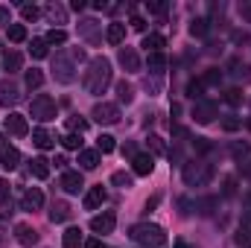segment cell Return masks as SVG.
Wrapping results in <instances>:
<instances>
[{"label":"cell","instance_id":"7bdbcfd3","mask_svg":"<svg viewBox=\"0 0 251 248\" xmlns=\"http://www.w3.org/2000/svg\"><path fill=\"white\" fill-rule=\"evenodd\" d=\"M193 149H196L199 155H207V152H213V143H210L207 137H196V140H193Z\"/></svg>","mask_w":251,"mask_h":248},{"label":"cell","instance_id":"d4e9b609","mask_svg":"<svg viewBox=\"0 0 251 248\" xmlns=\"http://www.w3.org/2000/svg\"><path fill=\"white\" fill-rule=\"evenodd\" d=\"M62 246H64V248H79V246H85V240H82V231H79V228H67V231H64V237H62Z\"/></svg>","mask_w":251,"mask_h":248},{"label":"cell","instance_id":"74e56055","mask_svg":"<svg viewBox=\"0 0 251 248\" xmlns=\"http://www.w3.org/2000/svg\"><path fill=\"white\" fill-rule=\"evenodd\" d=\"M79 32L88 38V41H97V21L94 18H88V21H82V26H79Z\"/></svg>","mask_w":251,"mask_h":248},{"label":"cell","instance_id":"f5cc1de1","mask_svg":"<svg viewBox=\"0 0 251 248\" xmlns=\"http://www.w3.org/2000/svg\"><path fill=\"white\" fill-rule=\"evenodd\" d=\"M131 26H134V29H140V32H143V29H146V21H143V18H137V15H134V18H131Z\"/></svg>","mask_w":251,"mask_h":248},{"label":"cell","instance_id":"b9f144b4","mask_svg":"<svg viewBox=\"0 0 251 248\" xmlns=\"http://www.w3.org/2000/svg\"><path fill=\"white\" fill-rule=\"evenodd\" d=\"M111 184H117V187H123V190H128V187H131V175H128V173H123V170H117V173L111 175Z\"/></svg>","mask_w":251,"mask_h":248},{"label":"cell","instance_id":"6da1fadb","mask_svg":"<svg viewBox=\"0 0 251 248\" xmlns=\"http://www.w3.org/2000/svg\"><path fill=\"white\" fill-rule=\"evenodd\" d=\"M108 85H111V62H108L105 56L91 59V62H88V70H85V76H82V88H85L88 94L100 97V94H105Z\"/></svg>","mask_w":251,"mask_h":248},{"label":"cell","instance_id":"484cf974","mask_svg":"<svg viewBox=\"0 0 251 248\" xmlns=\"http://www.w3.org/2000/svg\"><path fill=\"white\" fill-rule=\"evenodd\" d=\"M207 29H210V21H207V18H193V21H190V35H193V38H204Z\"/></svg>","mask_w":251,"mask_h":248},{"label":"cell","instance_id":"d590c367","mask_svg":"<svg viewBox=\"0 0 251 248\" xmlns=\"http://www.w3.org/2000/svg\"><path fill=\"white\" fill-rule=\"evenodd\" d=\"M117 97H120V102H126V105L134 99V88H131L126 79H123V82H117Z\"/></svg>","mask_w":251,"mask_h":248},{"label":"cell","instance_id":"30bf717a","mask_svg":"<svg viewBox=\"0 0 251 248\" xmlns=\"http://www.w3.org/2000/svg\"><path fill=\"white\" fill-rule=\"evenodd\" d=\"M15 240H18L21 246H35V243H38V231H35L32 225H26V222H18V225H15Z\"/></svg>","mask_w":251,"mask_h":248},{"label":"cell","instance_id":"7c38bea8","mask_svg":"<svg viewBox=\"0 0 251 248\" xmlns=\"http://www.w3.org/2000/svg\"><path fill=\"white\" fill-rule=\"evenodd\" d=\"M6 131L15 134V137L29 134V123H26V117H24V114H9V117H6Z\"/></svg>","mask_w":251,"mask_h":248},{"label":"cell","instance_id":"3957f363","mask_svg":"<svg viewBox=\"0 0 251 248\" xmlns=\"http://www.w3.org/2000/svg\"><path fill=\"white\" fill-rule=\"evenodd\" d=\"M181 175H184V184L187 187H204L213 178V167L204 164V161H187L184 170H181Z\"/></svg>","mask_w":251,"mask_h":248},{"label":"cell","instance_id":"cb8c5ba5","mask_svg":"<svg viewBox=\"0 0 251 248\" xmlns=\"http://www.w3.org/2000/svg\"><path fill=\"white\" fill-rule=\"evenodd\" d=\"M67 219H70L67 201H53V204H50V222H67Z\"/></svg>","mask_w":251,"mask_h":248},{"label":"cell","instance_id":"f35d334b","mask_svg":"<svg viewBox=\"0 0 251 248\" xmlns=\"http://www.w3.org/2000/svg\"><path fill=\"white\" fill-rule=\"evenodd\" d=\"M225 102L234 105V108L243 105V91H240V88H228V91H225Z\"/></svg>","mask_w":251,"mask_h":248},{"label":"cell","instance_id":"ee69618b","mask_svg":"<svg viewBox=\"0 0 251 248\" xmlns=\"http://www.w3.org/2000/svg\"><path fill=\"white\" fill-rule=\"evenodd\" d=\"M219 82H222V70H216V67H210L201 79V85H219Z\"/></svg>","mask_w":251,"mask_h":248},{"label":"cell","instance_id":"836d02e7","mask_svg":"<svg viewBox=\"0 0 251 248\" xmlns=\"http://www.w3.org/2000/svg\"><path fill=\"white\" fill-rule=\"evenodd\" d=\"M114 146H117V143H114V137H111V134H100V137H97V152H100V155L114 152Z\"/></svg>","mask_w":251,"mask_h":248},{"label":"cell","instance_id":"be15d7a7","mask_svg":"<svg viewBox=\"0 0 251 248\" xmlns=\"http://www.w3.org/2000/svg\"><path fill=\"white\" fill-rule=\"evenodd\" d=\"M249 128H251V120H249Z\"/></svg>","mask_w":251,"mask_h":248},{"label":"cell","instance_id":"f907efd6","mask_svg":"<svg viewBox=\"0 0 251 248\" xmlns=\"http://www.w3.org/2000/svg\"><path fill=\"white\" fill-rule=\"evenodd\" d=\"M167 3H149V12H155V15H167Z\"/></svg>","mask_w":251,"mask_h":248},{"label":"cell","instance_id":"6125c7cd","mask_svg":"<svg viewBox=\"0 0 251 248\" xmlns=\"http://www.w3.org/2000/svg\"><path fill=\"white\" fill-rule=\"evenodd\" d=\"M3 149H6V137L0 134V152H3Z\"/></svg>","mask_w":251,"mask_h":248},{"label":"cell","instance_id":"e575fe53","mask_svg":"<svg viewBox=\"0 0 251 248\" xmlns=\"http://www.w3.org/2000/svg\"><path fill=\"white\" fill-rule=\"evenodd\" d=\"M29 53H32V59H47V41L44 38H32V47H29Z\"/></svg>","mask_w":251,"mask_h":248},{"label":"cell","instance_id":"11a10c76","mask_svg":"<svg viewBox=\"0 0 251 248\" xmlns=\"http://www.w3.org/2000/svg\"><path fill=\"white\" fill-rule=\"evenodd\" d=\"M0 24L9 26V9H6V6H0Z\"/></svg>","mask_w":251,"mask_h":248},{"label":"cell","instance_id":"d6986e66","mask_svg":"<svg viewBox=\"0 0 251 248\" xmlns=\"http://www.w3.org/2000/svg\"><path fill=\"white\" fill-rule=\"evenodd\" d=\"M32 143H35L38 149H53V146H56V137H53L47 128H35V131H32Z\"/></svg>","mask_w":251,"mask_h":248},{"label":"cell","instance_id":"f1b7e54d","mask_svg":"<svg viewBox=\"0 0 251 248\" xmlns=\"http://www.w3.org/2000/svg\"><path fill=\"white\" fill-rule=\"evenodd\" d=\"M24 82H26V88H29V91H38V88L44 85V73L32 67V70H26V76H24Z\"/></svg>","mask_w":251,"mask_h":248},{"label":"cell","instance_id":"94428289","mask_svg":"<svg viewBox=\"0 0 251 248\" xmlns=\"http://www.w3.org/2000/svg\"><path fill=\"white\" fill-rule=\"evenodd\" d=\"M240 12H243V15H246V18L251 21V6H240Z\"/></svg>","mask_w":251,"mask_h":248},{"label":"cell","instance_id":"4dcf8cb0","mask_svg":"<svg viewBox=\"0 0 251 248\" xmlns=\"http://www.w3.org/2000/svg\"><path fill=\"white\" fill-rule=\"evenodd\" d=\"M44 12H47V18H50L53 24H64V21H67V12H64V6H59V3H50Z\"/></svg>","mask_w":251,"mask_h":248},{"label":"cell","instance_id":"ac0fdd59","mask_svg":"<svg viewBox=\"0 0 251 248\" xmlns=\"http://www.w3.org/2000/svg\"><path fill=\"white\" fill-rule=\"evenodd\" d=\"M143 47H146V53H161V47H167V38L161 32H149V35H143Z\"/></svg>","mask_w":251,"mask_h":248},{"label":"cell","instance_id":"d6a6232c","mask_svg":"<svg viewBox=\"0 0 251 248\" xmlns=\"http://www.w3.org/2000/svg\"><path fill=\"white\" fill-rule=\"evenodd\" d=\"M9 41H12V44L26 41V26H24V24H9Z\"/></svg>","mask_w":251,"mask_h":248},{"label":"cell","instance_id":"1f68e13d","mask_svg":"<svg viewBox=\"0 0 251 248\" xmlns=\"http://www.w3.org/2000/svg\"><path fill=\"white\" fill-rule=\"evenodd\" d=\"M44 41H47V47L53 44V47H62V44H67V32L64 29H50L47 35H44Z\"/></svg>","mask_w":251,"mask_h":248},{"label":"cell","instance_id":"5b68a950","mask_svg":"<svg viewBox=\"0 0 251 248\" xmlns=\"http://www.w3.org/2000/svg\"><path fill=\"white\" fill-rule=\"evenodd\" d=\"M29 111H32V117H35V120H41V123H47V120H56V114H59V108H56V99H53V97H47V94H38V97L32 99Z\"/></svg>","mask_w":251,"mask_h":248},{"label":"cell","instance_id":"60d3db41","mask_svg":"<svg viewBox=\"0 0 251 248\" xmlns=\"http://www.w3.org/2000/svg\"><path fill=\"white\" fill-rule=\"evenodd\" d=\"M201 91H204V85H201V79H193V82L187 85V97H190V99H196V102L201 99Z\"/></svg>","mask_w":251,"mask_h":248},{"label":"cell","instance_id":"9f6ffc18","mask_svg":"<svg viewBox=\"0 0 251 248\" xmlns=\"http://www.w3.org/2000/svg\"><path fill=\"white\" fill-rule=\"evenodd\" d=\"M70 9H73V12H82V9H85V0H73Z\"/></svg>","mask_w":251,"mask_h":248},{"label":"cell","instance_id":"44dd1931","mask_svg":"<svg viewBox=\"0 0 251 248\" xmlns=\"http://www.w3.org/2000/svg\"><path fill=\"white\" fill-rule=\"evenodd\" d=\"M79 164H82V170H97L100 167V152L97 149H82L79 152Z\"/></svg>","mask_w":251,"mask_h":248},{"label":"cell","instance_id":"f546056e","mask_svg":"<svg viewBox=\"0 0 251 248\" xmlns=\"http://www.w3.org/2000/svg\"><path fill=\"white\" fill-rule=\"evenodd\" d=\"M21 64H24V59H21V53H15V50H9V53L3 56V67H6L9 73H18Z\"/></svg>","mask_w":251,"mask_h":248},{"label":"cell","instance_id":"e0dca14e","mask_svg":"<svg viewBox=\"0 0 251 248\" xmlns=\"http://www.w3.org/2000/svg\"><path fill=\"white\" fill-rule=\"evenodd\" d=\"M18 164H21V152H18L15 146H6V149L0 152V167H3V170H15Z\"/></svg>","mask_w":251,"mask_h":248},{"label":"cell","instance_id":"c3c4849f","mask_svg":"<svg viewBox=\"0 0 251 248\" xmlns=\"http://www.w3.org/2000/svg\"><path fill=\"white\" fill-rule=\"evenodd\" d=\"M234 193H237V178L228 175V178L222 181V196H234Z\"/></svg>","mask_w":251,"mask_h":248},{"label":"cell","instance_id":"9a60e30c","mask_svg":"<svg viewBox=\"0 0 251 248\" xmlns=\"http://www.w3.org/2000/svg\"><path fill=\"white\" fill-rule=\"evenodd\" d=\"M131 170H134V175H152L155 158H152V155H134V158H131Z\"/></svg>","mask_w":251,"mask_h":248},{"label":"cell","instance_id":"83f0119b","mask_svg":"<svg viewBox=\"0 0 251 248\" xmlns=\"http://www.w3.org/2000/svg\"><path fill=\"white\" fill-rule=\"evenodd\" d=\"M249 155H251V146L246 140H234V143H231V158H234V161H246Z\"/></svg>","mask_w":251,"mask_h":248},{"label":"cell","instance_id":"8992f818","mask_svg":"<svg viewBox=\"0 0 251 248\" xmlns=\"http://www.w3.org/2000/svg\"><path fill=\"white\" fill-rule=\"evenodd\" d=\"M91 117L100 125H114L120 120V105H114V102H97L94 111H91Z\"/></svg>","mask_w":251,"mask_h":248},{"label":"cell","instance_id":"8fae6325","mask_svg":"<svg viewBox=\"0 0 251 248\" xmlns=\"http://www.w3.org/2000/svg\"><path fill=\"white\" fill-rule=\"evenodd\" d=\"M117 59H120V64H123L128 73H137V70H140V56H137L134 47H120Z\"/></svg>","mask_w":251,"mask_h":248},{"label":"cell","instance_id":"8d00e7d4","mask_svg":"<svg viewBox=\"0 0 251 248\" xmlns=\"http://www.w3.org/2000/svg\"><path fill=\"white\" fill-rule=\"evenodd\" d=\"M62 146L70 149V152H76V149L82 152V134H70V131H67V134L62 137Z\"/></svg>","mask_w":251,"mask_h":248},{"label":"cell","instance_id":"7a4b0ae2","mask_svg":"<svg viewBox=\"0 0 251 248\" xmlns=\"http://www.w3.org/2000/svg\"><path fill=\"white\" fill-rule=\"evenodd\" d=\"M131 240L140 248H161L167 243V234L161 225H152V222H140L131 228Z\"/></svg>","mask_w":251,"mask_h":248},{"label":"cell","instance_id":"277c9868","mask_svg":"<svg viewBox=\"0 0 251 248\" xmlns=\"http://www.w3.org/2000/svg\"><path fill=\"white\" fill-rule=\"evenodd\" d=\"M53 76L62 85H70L76 79V64H73V56L70 53H64V50L56 53V59H53Z\"/></svg>","mask_w":251,"mask_h":248},{"label":"cell","instance_id":"f6af8a7d","mask_svg":"<svg viewBox=\"0 0 251 248\" xmlns=\"http://www.w3.org/2000/svg\"><path fill=\"white\" fill-rule=\"evenodd\" d=\"M67 128H70V134H82V131L88 128V123H85L82 117H70V120H67Z\"/></svg>","mask_w":251,"mask_h":248},{"label":"cell","instance_id":"681fc988","mask_svg":"<svg viewBox=\"0 0 251 248\" xmlns=\"http://www.w3.org/2000/svg\"><path fill=\"white\" fill-rule=\"evenodd\" d=\"M240 125H243V120H237V117H225V120H222V128H225V131H237Z\"/></svg>","mask_w":251,"mask_h":248},{"label":"cell","instance_id":"7dc6e473","mask_svg":"<svg viewBox=\"0 0 251 248\" xmlns=\"http://www.w3.org/2000/svg\"><path fill=\"white\" fill-rule=\"evenodd\" d=\"M9 198H12V187H9V181H3V178H0V204L6 207V204H9Z\"/></svg>","mask_w":251,"mask_h":248},{"label":"cell","instance_id":"ba28073f","mask_svg":"<svg viewBox=\"0 0 251 248\" xmlns=\"http://www.w3.org/2000/svg\"><path fill=\"white\" fill-rule=\"evenodd\" d=\"M114 225H117V216H114V213H97V216L91 219V231H94V234H111Z\"/></svg>","mask_w":251,"mask_h":248},{"label":"cell","instance_id":"816d5d0a","mask_svg":"<svg viewBox=\"0 0 251 248\" xmlns=\"http://www.w3.org/2000/svg\"><path fill=\"white\" fill-rule=\"evenodd\" d=\"M82 248H108V246H105L102 240H97V237H94V240H88V243H85Z\"/></svg>","mask_w":251,"mask_h":248},{"label":"cell","instance_id":"db71d44e","mask_svg":"<svg viewBox=\"0 0 251 248\" xmlns=\"http://www.w3.org/2000/svg\"><path fill=\"white\" fill-rule=\"evenodd\" d=\"M158 201H161V198H158V196H152V198H149V201H146V213H152V210H155V207H158Z\"/></svg>","mask_w":251,"mask_h":248},{"label":"cell","instance_id":"ffe728a7","mask_svg":"<svg viewBox=\"0 0 251 248\" xmlns=\"http://www.w3.org/2000/svg\"><path fill=\"white\" fill-rule=\"evenodd\" d=\"M105 38H108V44H123V41H126V24H120V21L108 24Z\"/></svg>","mask_w":251,"mask_h":248},{"label":"cell","instance_id":"e7e4bbea","mask_svg":"<svg viewBox=\"0 0 251 248\" xmlns=\"http://www.w3.org/2000/svg\"><path fill=\"white\" fill-rule=\"evenodd\" d=\"M0 243H3V237H0Z\"/></svg>","mask_w":251,"mask_h":248},{"label":"cell","instance_id":"7402d4cb","mask_svg":"<svg viewBox=\"0 0 251 248\" xmlns=\"http://www.w3.org/2000/svg\"><path fill=\"white\" fill-rule=\"evenodd\" d=\"M29 173L35 175V178H50V161L47 158H32V164H29Z\"/></svg>","mask_w":251,"mask_h":248},{"label":"cell","instance_id":"680465c9","mask_svg":"<svg viewBox=\"0 0 251 248\" xmlns=\"http://www.w3.org/2000/svg\"><path fill=\"white\" fill-rule=\"evenodd\" d=\"M123 155H128V158H134V146H131V143H126V146H123Z\"/></svg>","mask_w":251,"mask_h":248},{"label":"cell","instance_id":"2e32d148","mask_svg":"<svg viewBox=\"0 0 251 248\" xmlns=\"http://www.w3.org/2000/svg\"><path fill=\"white\" fill-rule=\"evenodd\" d=\"M44 204V193L38 190V187H29L26 193H24V198H21V207L24 210H38Z\"/></svg>","mask_w":251,"mask_h":248},{"label":"cell","instance_id":"9c48e42d","mask_svg":"<svg viewBox=\"0 0 251 248\" xmlns=\"http://www.w3.org/2000/svg\"><path fill=\"white\" fill-rule=\"evenodd\" d=\"M105 198H108V193H105V187L102 184L91 187V190L85 193V210H97V207H102Z\"/></svg>","mask_w":251,"mask_h":248},{"label":"cell","instance_id":"52a82bcc","mask_svg":"<svg viewBox=\"0 0 251 248\" xmlns=\"http://www.w3.org/2000/svg\"><path fill=\"white\" fill-rule=\"evenodd\" d=\"M219 111H216V105L210 102V99H199L196 105H193V120L199 125H207V123H213V117H216Z\"/></svg>","mask_w":251,"mask_h":248},{"label":"cell","instance_id":"4316f807","mask_svg":"<svg viewBox=\"0 0 251 248\" xmlns=\"http://www.w3.org/2000/svg\"><path fill=\"white\" fill-rule=\"evenodd\" d=\"M216 204H219V198H216V196H201V198L196 201V210H199L201 216H210V213L216 210Z\"/></svg>","mask_w":251,"mask_h":248},{"label":"cell","instance_id":"6f0895ef","mask_svg":"<svg viewBox=\"0 0 251 248\" xmlns=\"http://www.w3.org/2000/svg\"><path fill=\"white\" fill-rule=\"evenodd\" d=\"M237 243H240V246H246V243H249V231H240V237H237Z\"/></svg>","mask_w":251,"mask_h":248},{"label":"cell","instance_id":"03108f58","mask_svg":"<svg viewBox=\"0 0 251 248\" xmlns=\"http://www.w3.org/2000/svg\"><path fill=\"white\" fill-rule=\"evenodd\" d=\"M249 248H251V246H249Z\"/></svg>","mask_w":251,"mask_h":248},{"label":"cell","instance_id":"91938a15","mask_svg":"<svg viewBox=\"0 0 251 248\" xmlns=\"http://www.w3.org/2000/svg\"><path fill=\"white\" fill-rule=\"evenodd\" d=\"M173 248H193V246H190V243H184V240H176V243H173Z\"/></svg>","mask_w":251,"mask_h":248},{"label":"cell","instance_id":"5bb4252c","mask_svg":"<svg viewBox=\"0 0 251 248\" xmlns=\"http://www.w3.org/2000/svg\"><path fill=\"white\" fill-rule=\"evenodd\" d=\"M82 187H85L82 173H76V170H64V175H62V190L64 193H79Z\"/></svg>","mask_w":251,"mask_h":248},{"label":"cell","instance_id":"4fadbf2b","mask_svg":"<svg viewBox=\"0 0 251 248\" xmlns=\"http://www.w3.org/2000/svg\"><path fill=\"white\" fill-rule=\"evenodd\" d=\"M21 99V94H18V85L9 79V82H0V105L3 108H9V105H15Z\"/></svg>","mask_w":251,"mask_h":248},{"label":"cell","instance_id":"ab89813d","mask_svg":"<svg viewBox=\"0 0 251 248\" xmlns=\"http://www.w3.org/2000/svg\"><path fill=\"white\" fill-rule=\"evenodd\" d=\"M146 143H149V149H152L155 155H164V152H167L164 137H158V134H149V137H146Z\"/></svg>","mask_w":251,"mask_h":248},{"label":"cell","instance_id":"603a6c76","mask_svg":"<svg viewBox=\"0 0 251 248\" xmlns=\"http://www.w3.org/2000/svg\"><path fill=\"white\" fill-rule=\"evenodd\" d=\"M146 67H149V73H152V76H161V73L167 70V59H164V53H149Z\"/></svg>","mask_w":251,"mask_h":248},{"label":"cell","instance_id":"bcb514c9","mask_svg":"<svg viewBox=\"0 0 251 248\" xmlns=\"http://www.w3.org/2000/svg\"><path fill=\"white\" fill-rule=\"evenodd\" d=\"M21 15H24V21H35L41 12H38V6H32V3H24V6H21Z\"/></svg>","mask_w":251,"mask_h":248}]
</instances>
